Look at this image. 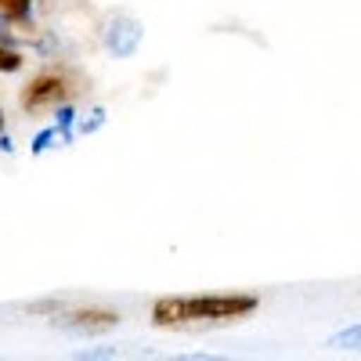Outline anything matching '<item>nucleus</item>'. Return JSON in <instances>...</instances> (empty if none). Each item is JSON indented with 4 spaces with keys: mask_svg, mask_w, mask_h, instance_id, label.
Masks as SVG:
<instances>
[{
    "mask_svg": "<svg viewBox=\"0 0 361 361\" xmlns=\"http://www.w3.org/2000/svg\"><path fill=\"white\" fill-rule=\"evenodd\" d=\"M257 307V296H166L156 300V325H188V322H231Z\"/></svg>",
    "mask_w": 361,
    "mask_h": 361,
    "instance_id": "1",
    "label": "nucleus"
},
{
    "mask_svg": "<svg viewBox=\"0 0 361 361\" xmlns=\"http://www.w3.org/2000/svg\"><path fill=\"white\" fill-rule=\"evenodd\" d=\"M69 98V80L62 73H40L33 83L25 87V94H22V105L25 109H54V105H66Z\"/></svg>",
    "mask_w": 361,
    "mask_h": 361,
    "instance_id": "2",
    "label": "nucleus"
},
{
    "mask_svg": "<svg viewBox=\"0 0 361 361\" xmlns=\"http://www.w3.org/2000/svg\"><path fill=\"white\" fill-rule=\"evenodd\" d=\"M54 325L62 333H73V336H98V333H109V329L119 325V314L112 311H76V314H66V318H54Z\"/></svg>",
    "mask_w": 361,
    "mask_h": 361,
    "instance_id": "3",
    "label": "nucleus"
},
{
    "mask_svg": "<svg viewBox=\"0 0 361 361\" xmlns=\"http://www.w3.org/2000/svg\"><path fill=\"white\" fill-rule=\"evenodd\" d=\"M141 44V25L127 15H119L105 25V47L116 54V58H130Z\"/></svg>",
    "mask_w": 361,
    "mask_h": 361,
    "instance_id": "4",
    "label": "nucleus"
},
{
    "mask_svg": "<svg viewBox=\"0 0 361 361\" xmlns=\"http://www.w3.org/2000/svg\"><path fill=\"white\" fill-rule=\"evenodd\" d=\"M329 347H336V350H361V325H350V329H343V333H336L333 340H329Z\"/></svg>",
    "mask_w": 361,
    "mask_h": 361,
    "instance_id": "5",
    "label": "nucleus"
},
{
    "mask_svg": "<svg viewBox=\"0 0 361 361\" xmlns=\"http://www.w3.org/2000/svg\"><path fill=\"white\" fill-rule=\"evenodd\" d=\"M22 66V58L11 51V47H4V44H0V73H15Z\"/></svg>",
    "mask_w": 361,
    "mask_h": 361,
    "instance_id": "6",
    "label": "nucleus"
},
{
    "mask_svg": "<svg viewBox=\"0 0 361 361\" xmlns=\"http://www.w3.org/2000/svg\"><path fill=\"white\" fill-rule=\"evenodd\" d=\"M0 130H4V112H0Z\"/></svg>",
    "mask_w": 361,
    "mask_h": 361,
    "instance_id": "7",
    "label": "nucleus"
}]
</instances>
